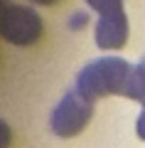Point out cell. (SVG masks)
I'll return each instance as SVG.
<instances>
[{
    "label": "cell",
    "instance_id": "cell-1",
    "mask_svg": "<svg viewBox=\"0 0 145 148\" xmlns=\"http://www.w3.org/2000/svg\"><path fill=\"white\" fill-rule=\"evenodd\" d=\"M133 67L123 57H101L79 72L76 89L88 101L103 99V96H128Z\"/></svg>",
    "mask_w": 145,
    "mask_h": 148
},
{
    "label": "cell",
    "instance_id": "cell-2",
    "mask_svg": "<svg viewBox=\"0 0 145 148\" xmlns=\"http://www.w3.org/2000/svg\"><path fill=\"white\" fill-rule=\"evenodd\" d=\"M91 116H93V101H88L74 86L54 106L52 116H49V126H52V133H57L59 138H74L88 126Z\"/></svg>",
    "mask_w": 145,
    "mask_h": 148
},
{
    "label": "cell",
    "instance_id": "cell-3",
    "mask_svg": "<svg viewBox=\"0 0 145 148\" xmlns=\"http://www.w3.org/2000/svg\"><path fill=\"white\" fill-rule=\"evenodd\" d=\"M0 35L12 45L30 47L42 37V17L32 8L5 5L0 10Z\"/></svg>",
    "mask_w": 145,
    "mask_h": 148
},
{
    "label": "cell",
    "instance_id": "cell-4",
    "mask_svg": "<svg viewBox=\"0 0 145 148\" xmlns=\"http://www.w3.org/2000/svg\"><path fill=\"white\" fill-rule=\"evenodd\" d=\"M93 37H96V45L101 49H108V52L125 47V42H128V15H125L123 8L99 12Z\"/></svg>",
    "mask_w": 145,
    "mask_h": 148
},
{
    "label": "cell",
    "instance_id": "cell-5",
    "mask_svg": "<svg viewBox=\"0 0 145 148\" xmlns=\"http://www.w3.org/2000/svg\"><path fill=\"white\" fill-rule=\"evenodd\" d=\"M125 99L140 101L145 106V57L133 67V77H130V86H128V96Z\"/></svg>",
    "mask_w": 145,
    "mask_h": 148
},
{
    "label": "cell",
    "instance_id": "cell-6",
    "mask_svg": "<svg viewBox=\"0 0 145 148\" xmlns=\"http://www.w3.org/2000/svg\"><path fill=\"white\" fill-rule=\"evenodd\" d=\"M86 5L96 12H106L113 8H123V0H86Z\"/></svg>",
    "mask_w": 145,
    "mask_h": 148
},
{
    "label": "cell",
    "instance_id": "cell-7",
    "mask_svg": "<svg viewBox=\"0 0 145 148\" xmlns=\"http://www.w3.org/2000/svg\"><path fill=\"white\" fill-rule=\"evenodd\" d=\"M10 143H12V131H10V126L0 119V148H10Z\"/></svg>",
    "mask_w": 145,
    "mask_h": 148
},
{
    "label": "cell",
    "instance_id": "cell-8",
    "mask_svg": "<svg viewBox=\"0 0 145 148\" xmlns=\"http://www.w3.org/2000/svg\"><path fill=\"white\" fill-rule=\"evenodd\" d=\"M135 131H138V136L145 141V106H143V111H140V116H138V123H135Z\"/></svg>",
    "mask_w": 145,
    "mask_h": 148
},
{
    "label": "cell",
    "instance_id": "cell-9",
    "mask_svg": "<svg viewBox=\"0 0 145 148\" xmlns=\"http://www.w3.org/2000/svg\"><path fill=\"white\" fill-rule=\"evenodd\" d=\"M32 3H37V5H54V3H59V0H32Z\"/></svg>",
    "mask_w": 145,
    "mask_h": 148
}]
</instances>
